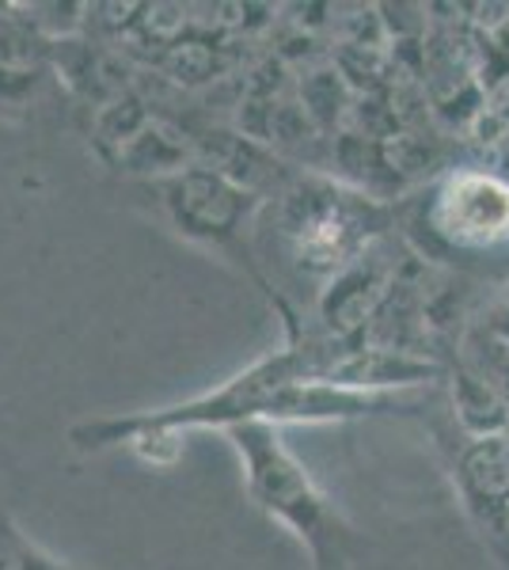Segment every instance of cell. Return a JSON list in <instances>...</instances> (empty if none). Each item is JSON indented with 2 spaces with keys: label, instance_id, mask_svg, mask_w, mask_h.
<instances>
[{
  "label": "cell",
  "instance_id": "6da1fadb",
  "mask_svg": "<svg viewBox=\"0 0 509 570\" xmlns=\"http://www.w3.org/2000/svg\"><path fill=\"white\" fill-rule=\"evenodd\" d=\"M339 343L323 338L309 320L285 331L282 351L263 354L247 370L228 376L213 392L194 400L172 403L156 411H134V415H99L69 426V441L80 453H107V449L137 445L145 438H179L187 430H233L244 422H271L274 395L285 384L323 381Z\"/></svg>",
  "mask_w": 509,
  "mask_h": 570
},
{
  "label": "cell",
  "instance_id": "7a4b0ae2",
  "mask_svg": "<svg viewBox=\"0 0 509 570\" xmlns=\"http://www.w3.org/2000/svg\"><path fill=\"white\" fill-rule=\"evenodd\" d=\"M400 209L384 206L365 190L342 187L327 176H285L263 202L255 225V247L271 240L285 271L320 289L346 271L358 255L392 236ZM271 252L258 255V263ZM316 289V293H320Z\"/></svg>",
  "mask_w": 509,
  "mask_h": 570
},
{
  "label": "cell",
  "instance_id": "3957f363",
  "mask_svg": "<svg viewBox=\"0 0 509 570\" xmlns=\"http://www.w3.org/2000/svg\"><path fill=\"white\" fill-rule=\"evenodd\" d=\"M225 438L233 441L244 468L247 499L309 548L312 570H346L358 551H365V537L304 472V464L285 445L282 430L271 422H244L225 430Z\"/></svg>",
  "mask_w": 509,
  "mask_h": 570
},
{
  "label": "cell",
  "instance_id": "277c9868",
  "mask_svg": "<svg viewBox=\"0 0 509 570\" xmlns=\"http://www.w3.org/2000/svg\"><path fill=\"white\" fill-rule=\"evenodd\" d=\"M141 195L153 202V209L172 225L175 236L206 247L247 274L258 293L277 308L282 327L301 324V312L285 305L277 285L266 278L255 252V225L263 214V195L247 183L225 176L213 164H187L160 179H141Z\"/></svg>",
  "mask_w": 509,
  "mask_h": 570
},
{
  "label": "cell",
  "instance_id": "5b68a950",
  "mask_svg": "<svg viewBox=\"0 0 509 570\" xmlns=\"http://www.w3.org/2000/svg\"><path fill=\"white\" fill-rule=\"evenodd\" d=\"M407 236L438 259H498L509 252V171L452 168L414 202Z\"/></svg>",
  "mask_w": 509,
  "mask_h": 570
},
{
  "label": "cell",
  "instance_id": "8992f818",
  "mask_svg": "<svg viewBox=\"0 0 509 570\" xmlns=\"http://www.w3.org/2000/svg\"><path fill=\"white\" fill-rule=\"evenodd\" d=\"M452 483L479 544L509 570V434L460 438L452 453Z\"/></svg>",
  "mask_w": 509,
  "mask_h": 570
},
{
  "label": "cell",
  "instance_id": "52a82bcc",
  "mask_svg": "<svg viewBox=\"0 0 509 570\" xmlns=\"http://www.w3.org/2000/svg\"><path fill=\"white\" fill-rule=\"evenodd\" d=\"M0 12V118H20L53 77V39L27 20L20 4Z\"/></svg>",
  "mask_w": 509,
  "mask_h": 570
}]
</instances>
